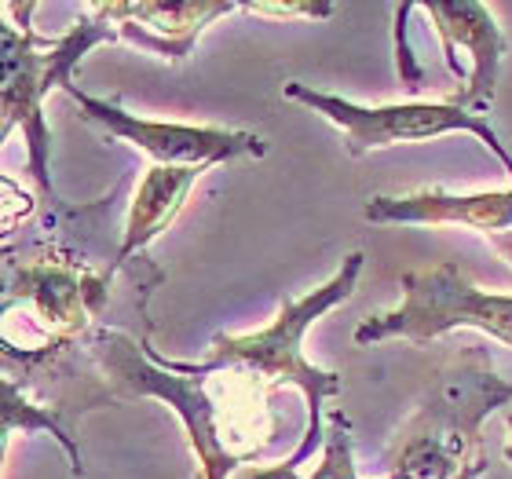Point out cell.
Masks as SVG:
<instances>
[{
    "mask_svg": "<svg viewBox=\"0 0 512 479\" xmlns=\"http://www.w3.org/2000/svg\"><path fill=\"white\" fill-rule=\"evenodd\" d=\"M8 8L19 15L22 22H11L4 15L0 26V48H4V85H0V139L11 136V128L22 125V139L30 150V172L37 187H41V202L52 205V176H48V150H52V132L44 125L41 103L52 88H63L74 81L77 63L85 59L96 44L114 41L118 33L114 26L92 15L81 19L74 30H66L55 41H41L30 26V15L37 4H15L8 0Z\"/></svg>",
    "mask_w": 512,
    "mask_h": 479,
    "instance_id": "obj_4",
    "label": "cell"
},
{
    "mask_svg": "<svg viewBox=\"0 0 512 479\" xmlns=\"http://www.w3.org/2000/svg\"><path fill=\"white\" fill-rule=\"evenodd\" d=\"M414 8L428 15L436 26L450 74L461 77V52L469 55V81H465V88L450 92L447 103L487 118L494 92H498L505 52H509L494 11L487 4H476V0H432V4H414Z\"/></svg>",
    "mask_w": 512,
    "mask_h": 479,
    "instance_id": "obj_9",
    "label": "cell"
},
{
    "mask_svg": "<svg viewBox=\"0 0 512 479\" xmlns=\"http://www.w3.org/2000/svg\"><path fill=\"white\" fill-rule=\"evenodd\" d=\"M403 300L392 311L359 322L355 344L370 348L381 341L428 344L454 330L487 333L491 341L512 348V293H487L461 275L458 264H432L399 275Z\"/></svg>",
    "mask_w": 512,
    "mask_h": 479,
    "instance_id": "obj_5",
    "label": "cell"
},
{
    "mask_svg": "<svg viewBox=\"0 0 512 479\" xmlns=\"http://www.w3.org/2000/svg\"><path fill=\"white\" fill-rule=\"evenodd\" d=\"M209 169H176V165H154L143 172L132 202H128L125 231L118 245V264H132L154 238L169 231V224L183 213V205L191 198Z\"/></svg>",
    "mask_w": 512,
    "mask_h": 479,
    "instance_id": "obj_12",
    "label": "cell"
},
{
    "mask_svg": "<svg viewBox=\"0 0 512 479\" xmlns=\"http://www.w3.org/2000/svg\"><path fill=\"white\" fill-rule=\"evenodd\" d=\"M286 99L293 103H304L315 114H322L326 121L341 128L344 147L352 158H363L370 150L395 147V143H428L436 136H450V132H469L476 136L487 150H494V158L505 165V176L512 180V154L505 150V143L494 132L491 118L483 114H472V110H461L454 103H388V107H359L352 99L330 96V92H319L311 85H300V81H289Z\"/></svg>",
    "mask_w": 512,
    "mask_h": 479,
    "instance_id": "obj_6",
    "label": "cell"
},
{
    "mask_svg": "<svg viewBox=\"0 0 512 479\" xmlns=\"http://www.w3.org/2000/svg\"><path fill=\"white\" fill-rule=\"evenodd\" d=\"M4 311L15 304L30 311L44 337L55 344H81L88 333L99 330V315L107 311L114 271H92L63 256H37V260H11Z\"/></svg>",
    "mask_w": 512,
    "mask_h": 479,
    "instance_id": "obj_7",
    "label": "cell"
},
{
    "mask_svg": "<svg viewBox=\"0 0 512 479\" xmlns=\"http://www.w3.org/2000/svg\"><path fill=\"white\" fill-rule=\"evenodd\" d=\"M370 224H461L483 235L512 231V187L483 194L417 191V194H381L366 202Z\"/></svg>",
    "mask_w": 512,
    "mask_h": 479,
    "instance_id": "obj_11",
    "label": "cell"
},
{
    "mask_svg": "<svg viewBox=\"0 0 512 479\" xmlns=\"http://www.w3.org/2000/svg\"><path fill=\"white\" fill-rule=\"evenodd\" d=\"M487 469H491V461H487V458H480V461H476V465H472V469H465V472H461L458 479H483V472H487Z\"/></svg>",
    "mask_w": 512,
    "mask_h": 479,
    "instance_id": "obj_16",
    "label": "cell"
},
{
    "mask_svg": "<svg viewBox=\"0 0 512 479\" xmlns=\"http://www.w3.org/2000/svg\"><path fill=\"white\" fill-rule=\"evenodd\" d=\"M505 425H509V443H505V461H512V414L505 417Z\"/></svg>",
    "mask_w": 512,
    "mask_h": 479,
    "instance_id": "obj_17",
    "label": "cell"
},
{
    "mask_svg": "<svg viewBox=\"0 0 512 479\" xmlns=\"http://www.w3.org/2000/svg\"><path fill=\"white\" fill-rule=\"evenodd\" d=\"M242 4L231 0H187V4H158V0H110V4H88L92 15L114 26L118 37L128 44H136L143 52L169 59V63H183L194 52L198 37L205 26H213L216 19H224Z\"/></svg>",
    "mask_w": 512,
    "mask_h": 479,
    "instance_id": "obj_10",
    "label": "cell"
},
{
    "mask_svg": "<svg viewBox=\"0 0 512 479\" xmlns=\"http://www.w3.org/2000/svg\"><path fill=\"white\" fill-rule=\"evenodd\" d=\"M88 352L107 373L118 399H161L183 421L202 465V479H231L275 443L271 388L246 373H172L147 355V341L99 326L88 333Z\"/></svg>",
    "mask_w": 512,
    "mask_h": 479,
    "instance_id": "obj_1",
    "label": "cell"
},
{
    "mask_svg": "<svg viewBox=\"0 0 512 479\" xmlns=\"http://www.w3.org/2000/svg\"><path fill=\"white\" fill-rule=\"evenodd\" d=\"M366 256L352 253L344 256V264L337 267V275L326 282V286L311 289L308 297L286 300L278 315L271 319V326L256 333H216L213 337V352L202 362H180V359H165L161 352H154L147 344V355L158 366L172 373H216V370H231V373H246L253 381H260L264 388H286L293 384L304 403H308V428L300 436L297 450L286 458V465L293 472H300V465H308L315 458V450H322L326 443V399L341 392V373L319 370L315 362L304 359V333L315 326V322L326 315L330 308H337L341 300H348L355 293V282L363 275Z\"/></svg>",
    "mask_w": 512,
    "mask_h": 479,
    "instance_id": "obj_2",
    "label": "cell"
},
{
    "mask_svg": "<svg viewBox=\"0 0 512 479\" xmlns=\"http://www.w3.org/2000/svg\"><path fill=\"white\" fill-rule=\"evenodd\" d=\"M242 11H253V15H278V19H297V15H308V19H326L330 15V4H242Z\"/></svg>",
    "mask_w": 512,
    "mask_h": 479,
    "instance_id": "obj_14",
    "label": "cell"
},
{
    "mask_svg": "<svg viewBox=\"0 0 512 479\" xmlns=\"http://www.w3.org/2000/svg\"><path fill=\"white\" fill-rule=\"evenodd\" d=\"M512 403V384L491 366L483 344H465L443 359L392 450L388 479H458L483 458L480 425Z\"/></svg>",
    "mask_w": 512,
    "mask_h": 479,
    "instance_id": "obj_3",
    "label": "cell"
},
{
    "mask_svg": "<svg viewBox=\"0 0 512 479\" xmlns=\"http://www.w3.org/2000/svg\"><path fill=\"white\" fill-rule=\"evenodd\" d=\"M63 92L81 107V118L99 125L107 136L125 139L136 150L158 165H176V169H213L224 161L238 158H264L267 143L256 132L220 125H172V121H143L136 114H125L118 103L96 99L81 92L77 81L63 85Z\"/></svg>",
    "mask_w": 512,
    "mask_h": 479,
    "instance_id": "obj_8",
    "label": "cell"
},
{
    "mask_svg": "<svg viewBox=\"0 0 512 479\" xmlns=\"http://www.w3.org/2000/svg\"><path fill=\"white\" fill-rule=\"evenodd\" d=\"M308 479H359L355 472V454H352V425L341 410L326 414V443H322V461L319 469Z\"/></svg>",
    "mask_w": 512,
    "mask_h": 479,
    "instance_id": "obj_13",
    "label": "cell"
},
{
    "mask_svg": "<svg viewBox=\"0 0 512 479\" xmlns=\"http://www.w3.org/2000/svg\"><path fill=\"white\" fill-rule=\"evenodd\" d=\"M491 245L505 256V260H509V267H512V231H505V235H494Z\"/></svg>",
    "mask_w": 512,
    "mask_h": 479,
    "instance_id": "obj_15",
    "label": "cell"
}]
</instances>
